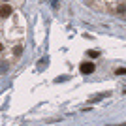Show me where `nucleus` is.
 Listing matches in <instances>:
<instances>
[{"instance_id": "nucleus-1", "label": "nucleus", "mask_w": 126, "mask_h": 126, "mask_svg": "<svg viewBox=\"0 0 126 126\" xmlns=\"http://www.w3.org/2000/svg\"><path fill=\"white\" fill-rule=\"evenodd\" d=\"M79 70H81V74H92V72H94V64L92 62H83L79 66Z\"/></svg>"}, {"instance_id": "nucleus-2", "label": "nucleus", "mask_w": 126, "mask_h": 126, "mask_svg": "<svg viewBox=\"0 0 126 126\" xmlns=\"http://www.w3.org/2000/svg\"><path fill=\"white\" fill-rule=\"evenodd\" d=\"M10 15H11V6L10 4H2L0 6V17L6 19V17H10Z\"/></svg>"}, {"instance_id": "nucleus-3", "label": "nucleus", "mask_w": 126, "mask_h": 126, "mask_svg": "<svg viewBox=\"0 0 126 126\" xmlns=\"http://www.w3.org/2000/svg\"><path fill=\"white\" fill-rule=\"evenodd\" d=\"M2 49H4V47H2V43H0V53H2Z\"/></svg>"}, {"instance_id": "nucleus-4", "label": "nucleus", "mask_w": 126, "mask_h": 126, "mask_svg": "<svg viewBox=\"0 0 126 126\" xmlns=\"http://www.w3.org/2000/svg\"><path fill=\"white\" fill-rule=\"evenodd\" d=\"M2 2H10V0H2Z\"/></svg>"}]
</instances>
